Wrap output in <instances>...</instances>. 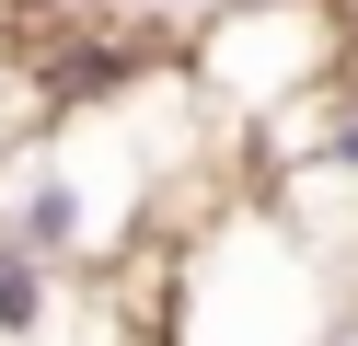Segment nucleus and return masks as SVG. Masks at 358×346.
Listing matches in <instances>:
<instances>
[{
    "label": "nucleus",
    "mask_w": 358,
    "mask_h": 346,
    "mask_svg": "<svg viewBox=\"0 0 358 346\" xmlns=\"http://www.w3.org/2000/svg\"><path fill=\"white\" fill-rule=\"evenodd\" d=\"M173 81L208 127H301L312 104L358 81V35H347V0H208L196 23H173Z\"/></svg>",
    "instance_id": "1"
},
{
    "label": "nucleus",
    "mask_w": 358,
    "mask_h": 346,
    "mask_svg": "<svg viewBox=\"0 0 358 346\" xmlns=\"http://www.w3.org/2000/svg\"><path fill=\"white\" fill-rule=\"evenodd\" d=\"M0 231H12V243H35L47 266H81V254H104V231H93V185H81V161H70V150H35L24 173H12V196H0Z\"/></svg>",
    "instance_id": "2"
},
{
    "label": "nucleus",
    "mask_w": 358,
    "mask_h": 346,
    "mask_svg": "<svg viewBox=\"0 0 358 346\" xmlns=\"http://www.w3.org/2000/svg\"><path fill=\"white\" fill-rule=\"evenodd\" d=\"M58 323V266L35 243H12L0 231V346H24V335H47Z\"/></svg>",
    "instance_id": "3"
},
{
    "label": "nucleus",
    "mask_w": 358,
    "mask_h": 346,
    "mask_svg": "<svg viewBox=\"0 0 358 346\" xmlns=\"http://www.w3.org/2000/svg\"><path fill=\"white\" fill-rule=\"evenodd\" d=\"M312 346H358V323H347V312H324V335H312Z\"/></svg>",
    "instance_id": "4"
}]
</instances>
